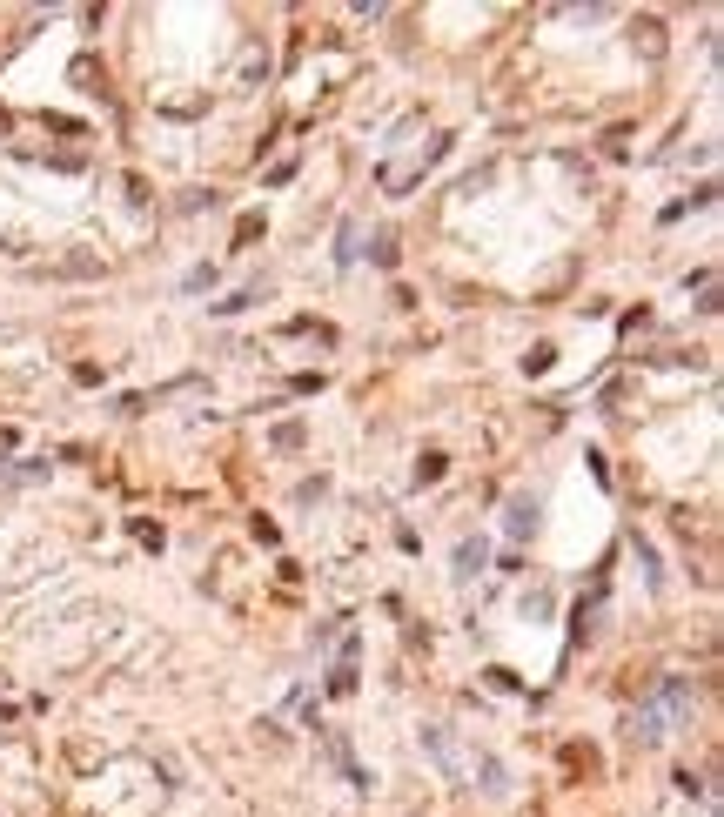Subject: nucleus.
Returning <instances> with one entry per match:
<instances>
[{"label":"nucleus","mask_w":724,"mask_h":817,"mask_svg":"<svg viewBox=\"0 0 724 817\" xmlns=\"http://www.w3.org/2000/svg\"><path fill=\"white\" fill-rule=\"evenodd\" d=\"M530 516H537V503H517V509H510V536L530 530Z\"/></svg>","instance_id":"f257e3e1"}]
</instances>
